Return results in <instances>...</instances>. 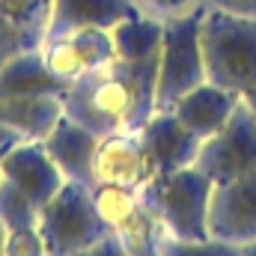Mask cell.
<instances>
[{
    "label": "cell",
    "instance_id": "cell-1",
    "mask_svg": "<svg viewBox=\"0 0 256 256\" xmlns=\"http://www.w3.org/2000/svg\"><path fill=\"white\" fill-rule=\"evenodd\" d=\"M158 54L128 63L110 60L63 90L66 116L104 137L114 131H140L155 114Z\"/></svg>",
    "mask_w": 256,
    "mask_h": 256
},
{
    "label": "cell",
    "instance_id": "cell-2",
    "mask_svg": "<svg viewBox=\"0 0 256 256\" xmlns=\"http://www.w3.org/2000/svg\"><path fill=\"white\" fill-rule=\"evenodd\" d=\"M200 45L206 60V80L238 96L256 86V18L206 6Z\"/></svg>",
    "mask_w": 256,
    "mask_h": 256
},
{
    "label": "cell",
    "instance_id": "cell-3",
    "mask_svg": "<svg viewBox=\"0 0 256 256\" xmlns=\"http://www.w3.org/2000/svg\"><path fill=\"white\" fill-rule=\"evenodd\" d=\"M212 179L196 167H182L173 173L152 176L143 188L140 200L158 220V226L185 242L208 238V200H212Z\"/></svg>",
    "mask_w": 256,
    "mask_h": 256
},
{
    "label": "cell",
    "instance_id": "cell-4",
    "mask_svg": "<svg viewBox=\"0 0 256 256\" xmlns=\"http://www.w3.org/2000/svg\"><path fill=\"white\" fill-rule=\"evenodd\" d=\"M202 15H206V0L164 21L158 78H155V110H170L185 92H191L194 86L206 80V60L200 45Z\"/></svg>",
    "mask_w": 256,
    "mask_h": 256
},
{
    "label": "cell",
    "instance_id": "cell-5",
    "mask_svg": "<svg viewBox=\"0 0 256 256\" xmlns=\"http://www.w3.org/2000/svg\"><path fill=\"white\" fill-rule=\"evenodd\" d=\"M39 232L45 236L48 256H80L96 242H102L108 226L92 202V188L66 182L39 208Z\"/></svg>",
    "mask_w": 256,
    "mask_h": 256
},
{
    "label": "cell",
    "instance_id": "cell-6",
    "mask_svg": "<svg viewBox=\"0 0 256 256\" xmlns=\"http://www.w3.org/2000/svg\"><path fill=\"white\" fill-rule=\"evenodd\" d=\"M194 167L206 173L212 185L256 173V116L244 102L236 108L226 126L200 143Z\"/></svg>",
    "mask_w": 256,
    "mask_h": 256
},
{
    "label": "cell",
    "instance_id": "cell-7",
    "mask_svg": "<svg viewBox=\"0 0 256 256\" xmlns=\"http://www.w3.org/2000/svg\"><path fill=\"white\" fill-rule=\"evenodd\" d=\"M92 202L98 208V218L104 220L108 232L120 238V244L131 256H158V238L161 226L140 200L137 188H120V185H96Z\"/></svg>",
    "mask_w": 256,
    "mask_h": 256
},
{
    "label": "cell",
    "instance_id": "cell-8",
    "mask_svg": "<svg viewBox=\"0 0 256 256\" xmlns=\"http://www.w3.org/2000/svg\"><path fill=\"white\" fill-rule=\"evenodd\" d=\"M45 68L63 84H74L84 74L108 66L110 60H116L114 54V42L108 30L90 27V30H74V33H63V36H48L39 45Z\"/></svg>",
    "mask_w": 256,
    "mask_h": 256
},
{
    "label": "cell",
    "instance_id": "cell-9",
    "mask_svg": "<svg viewBox=\"0 0 256 256\" xmlns=\"http://www.w3.org/2000/svg\"><path fill=\"white\" fill-rule=\"evenodd\" d=\"M208 238L244 248L256 238V173L218 182L208 200Z\"/></svg>",
    "mask_w": 256,
    "mask_h": 256
},
{
    "label": "cell",
    "instance_id": "cell-10",
    "mask_svg": "<svg viewBox=\"0 0 256 256\" xmlns=\"http://www.w3.org/2000/svg\"><path fill=\"white\" fill-rule=\"evenodd\" d=\"M0 176L27 194L39 208L66 185V176L42 140H18L9 152L0 155Z\"/></svg>",
    "mask_w": 256,
    "mask_h": 256
},
{
    "label": "cell",
    "instance_id": "cell-11",
    "mask_svg": "<svg viewBox=\"0 0 256 256\" xmlns=\"http://www.w3.org/2000/svg\"><path fill=\"white\" fill-rule=\"evenodd\" d=\"M137 134H140V143L149 155L155 176L191 167L202 143L191 128L182 126V120L173 110H155Z\"/></svg>",
    "mask_w": 256,
    "mask_h": 256
},
{
    "label": "cell",
    "instance_id": "cell-12",
    "mask_svg": "<svg viewBox=\"0 0 256 256\" xmlns=\"http://www.w3.org/2000/svg\"><path fill=\"white\" fill-rule=\"evenodd\" d=\"M149 155L140 143L137 131H114L98 140L96 149V185H120V188H143L152 179Z\"/></svg>",
    "mask_w": 256,
    "mask_h": 256
},
{
    "label": "cell",
    "instance_id": "cell-13",
    "mask_svg": "<svg viewBox=\"0 0 256 256\" xmlns=\"http://www.w3.org/2000/svg\"><path fill=\"white\" fill-rule=\"evenodd\" d=\"M98 134H92L90 128L80 122L63 116L54 131L42 140L48 155L54 158V164L60 167L66 182H80L86 188H96V149H98Z\"/></svg>",
    "mask_w": 256,
    "mask_h": 256
},
{
    "label": "cell",
    "instance_id": "cell-14",
    "mask_svg": "<svg viewBox=\"0 0 256 256\" xmlns=\"http://www.w3.org/2000/svg\"><path fill=\"white\" fill-rule=\"evenodd\" d=\"M238 104H242L238 92L224 90L212 80H202L191 92H185L170 110L182 120L185 128H191L200 140H206V137H212L214 131H220L226 126V120L236 114Z\"/></svg>",
    "mask_w": 256,
    "mask_h": 256
},
{
    "label": "cell",
    "instance_id": "cell-15",
    "mask_svg": "<svg viewBox=\"0 0 256 256\" xmlns=\"http://www.w3.org/2000/svg\"><path fill=\"white\" fill-rule=\"evenodd\" d=\"M140 9L134 0H51L45 39L74 30H90V27L110 30L116 21L131 18Z\"/></svg>",
    "mask_w": 256,
    "mask_h": 256
},
{
    "label": "cell",
    "instance_id": "cell-16",
    "mask_svg": "<svg viewBox=\"0 0 256 256\" xmlns=\"http://www.w3.org/2000/svg\"><path fill=\"white\" fill-rule=\"evenodd\" d=\"M63 116V92H36L0 102V126L15 131L21 140H45Z\"/></svg>",
    "mask_w": 256,
    "mask_h": 256
},
{
    "label": "cell",
    "instance_id": "cell-17",
    "mask_svg": "<svg viewBox=\"0 0 256 256\" xmlns=\"http://www.w3.org/2000/svg\"><path fill=\"white\" fill-rule=\"evenodd\" d=\"M63 84L45 68L39 48H30L0 66V102L18 96H36V92H63Z\"/></svg>",
    "mask_w": 256,
    "mask_h": 256
},
{
    "label": "cell",
    "instance_id": "cell-18",
    "mask_svg": "<svg viewBox=\"0 0 256 256\" xmlns=\"http://www.w3.org/2000/svg\"><path fill=\"white\" fill-rule=\"evenodd\" d=\"M108 33H110V42H114V54H116V60L137 63V60L155 57V54L161 51L164 21L137 12V15H131V18L116 21Z\"/></svg>",
    "mask_w": 256,
    "mask_h": 256
},
{
    "label": "cell",
    "instance_id": "cell-19",
    "mask_svg": "<svg viewBox=\"0 0 256 256\" xmlns=\"http://www.w3.org/2000/svg\"><path fill=\"white\" fill-rule=\"evenodd\" d=\"M0 224L6 230L39 226V206L6 179H0Z\"/></svg>",
    "mask_w": 256,
    "mask_h": 256
},
{
    "label": "cell",
    "instance_id": "cell-20",
    "mask_svg": "<svg viewBox=\"0 0 256 256\" xmlns=\"http://www.w3.org/2000/svg\"><path fill=\"white\" fill-rule=\"evenodd\" d=\"M0 15H6L12 24H18L30 36L45 39L51 0H0Z\"/></svg>",
    "mask_w": 256,
    "mask_h": 256
},
{
    "label": "cell",
    "instance_id": "cell-21",
    "mask_svg": "<svg viewBox=\"0 0 256 256\" xmlns=\"http://www.w3.org/2000/svg\"><path fill=\"white\" fill-rule=\"evenodd\" d=\"M158 254L161 256H238L236 244L218 242V238H202V242H185L161 232L158 238Z\"/></svg>",
    "mask_w": 256,
    "mask_h": 256
},
{
    "label": "cell",
    "instance_id": "cell-22",
    "mask_svg": "<svg viewBox=\"0 0 256 256\" xmlns=\"http://www.w3.org/2000/svg\"><path fill=\"white\" fill-rule=\"evenodd\" d=\"M3 256H48L45 236L39 232V226L6 230V238H3Z\"/></svg>",
    "mask_w": 256,
    "mask_h": 256
},
{
    "label": "cell",
    "instance_id": "cell-23",
    "mask_svg": "<svg viewBox=\"0 0 256 256\" xmlns=\"http://www.w3.org/2000/svg\"><path fill=\"white\" fill-rule=\"evenodd\" d=\"M39 45H42V39L30 36L27 30L12 24L6 15H0V66L9 63L18 54H24V51H30V48H39Z\"/></svg>",
    "mask_w": 256,
    "mask_h": 256
},
{
    "label": "cell",
    "instance_id": "cell-24",
    "mask_svg": "<svg viewBox=\"0 0 256 256\" xmlns=\"http://www.w3.org/2000/svg\"><path fill=\"white\" fill-rule=\"evenodd\" d=\"M134 3H137V9H140L143 15H152V18H158V21H167V18H173V15H182V12L194 9V6L202 3V0H134Z\"/></svg>",
    "mask_w": 256,
    "mask_h": 256
},
{
    "label": "cell",
    "instance_id": "cell-25",
    "mask_svg": "<svg viewBox=\"0 0 256 256\" xmlns=\"http://www.w3.org/2000/svg\"><path fill=\"white\" fill-rule=\"evenodd\" d=\"M206 6L232 12V15H244V18H256V0H206Z\"/></svg>",
    "mask_w": 256,
    "mask_h": 256
},
{
    "label": "cell",
    "instance_id": "cell-26",
    "mask_svg": "<svg viewBox=\"0 0 256 256\" xmlns=\"http://www.w3.org/2000/svg\"><path fill=\"white\" fill-rule=\"evenodd\" d=\"M80 256H131V254H128L126 248L120 244V238H114V236L108 232L102 242H96L90 250H84Z\"/></svg>",
    "mask_w": 256,
    "mask_h": 256
},
{
    "label": "cell",
    "instance_id": "cell-27",
    "mask_svg": "<svg viewBox=\"0 0 256 256\" xmlns=\"http://www.w3.org/2000/svg\"><path fill=\"white\" fill-rule=\"evenodd\" d=\"M18 140H21V137H18L15 131H9L6 126H0V155H3V152H9Z\"/></svg>",
    "mask_w": 256,
    "mask_h": 256
},
{
    "label": "cell",
    "instance_id": "cell-28",
    "mask_svg": "<svg viewBox=\"0 0 256 256\" xmlns=\"http://www.w3.org/2000/svg\"><path fill=\"white\" fill-rule=\"evenodd\" d=\"M242 102H244V104L254 110V116H256V86H250L248 92H242Z\"/></svg>",
    "mask_w": 256,
    "mask_h": 256
},
{
    "label": "cell",
    "instance_id": "cell-29",
    "mask_svg": "<svg viewBox=\"0 0 256 256\" xmlns=\"http://www.w3.org/2000/svg\"><path fill=\"white\" fill-rule=\"evenodd\" d=\"M238 256H256V238L250 244H244V248H238Z\"/></svg>",
    "mask_w": 256,
    "mask_h": 256
},
{
    "label": "cell",
    "instance_id": "cell-30",
    "mask_svg": "<svg viewBox=\"0 0 256 256\" xmlns=\"http://www.w3.org/2000/svg\"><path fill=\"white\" fill-rule=\"evenodd\" d=\"M3 238H6V226L0 224V256H3Z\"/></svg>",
    "mask_w": 256,
    "mask_h": 256
},
{
    "label": "cell",
    "instance_id": "cell-31",
    "mask_svg": "<svg viewBox=\"0 0 256 256\" xmlns=\"http://www.w3.org/2000/svg\"><path fill=\"white\" fill-rule=\"evenodd\" d=\"M0 179H3V176H0Z\"/></svg>",
    "mask_w": 256,
    "mask_h": 256
},
{
    "label": "cell",
    "instance_id": "cell-32",
    "mask_svg": "<svg viewBox=\"0 0 256 256\" xmlns=\"http://www.w3.org/2000/svg\"><path fill=\"white\" fill-rule=\"evenodd\" d=\"M158 256H161V254H158Z\"/></svg>",
    "mask_w": 256,
    "mask_h": 256
}]
</instances>
